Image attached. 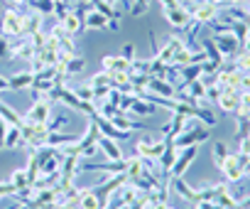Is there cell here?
I'll use <instances>...</instances> for the list:
<instances>
[{
	"label": "cell",
	"mask_w": 250,
	"mask_h": 209,
	"mask_svg": "<svg viewBox=\"0 0 250 209\" xmlns=\"http://www.w3.org/2000/svg\"><path fill=\"white\" fill-rule=\"evenodd\" d=\"M49 133H52V131H49L47 123H25V126H22V148L37 150V148L47 145Z\"/></svg>",
	"instance_id": "obj_1"
},
{
	"label": "cell",
	"mask_w": 250,
	"mask_h": 209,
	"mask_svg": "<svg viewBox=\"0 0 250 209\" xmlns=\"http://www.w3.org/2000/svg\"><path fill=\"white\" fill-rule=\"evenodd\" d=\"M184 8L191 13V20L199 23L201 27H206L211 20H216L218 18V10H221L216 3H208V0H196V3H189Z\"/></svg>",
	"instance_id": "obj_2"
},
{
	"label": "cell",
	"mask_w": 250,
	"mask_h": 209,
	"mask_svg": "<svg viewBox=\"0 0 250 209\" xmlns=\"http://www.w3.org/2000/svg\"><path fill=\"white\" fill-rule=\"evenodd\" d=\"M204 140H208V133L201 131V128H196L194 121H187V128L174 138V148L182 150V148H189V145H201Z\"/></svg>",
	"instance_id": "obj_3"
},
{
	"label": "cell",
	"mask_w": 250,
	"mask_h": 209,
	"mask_svg": "<svg viewBox=\"0 0 250 209\" xmlns=\"http://www.w3.org/2000/svg\"><path fill=\"white\" fill-rule=\"evenodd\" d=\"M243 163H245V155H240V153L230 155L228 153V158L221 165V172H223V177H226L228 185H238L243 180Z\"/></svg>",
	"instance_id": "obj_4"
},
{
	"label": "cell",
	"mask_w": 250,
	"mask_h": 209,
	"mask_svg": "<svg viewBox=\"0 0 250 209\" xmlns=\"http://www.w3.org/2000/svg\"><path fill=\"white\" fill-rule=\"evenodd\" d=\"M199 155V145H189V148H182L177 150V160L169 170V180L172 177H184V172L189 170V165L194 163V158Z\"/></svg>",
	"instance_id": "obj_5"
},
{
	"label": "cell",
	"mask_w": 250,
	"mask_h": 209,
	"mask_svg": "<svg viewBox=\"0 0 250 209\" xmlns=\"http://www.w3.org/2000/svg\"><path fill=\"white\" fill-rule=\"evenodd\" d=\"M49 114H52V103L44 96H40V98L32 101V106L27 109V114L22 118H25V123H47Z\"/></svg>",
	"instance_id": "obj_6"
},
{
	"label": "cell",
	"mask_w": 250,
	"mask_h": 209,
	"mask_svg": "<svg viewBox=\"0 0 250 209\" xmlns=\"http://www.w3.org/2000/svg\"><path fill=\"white\" fill-rule=\"evenodd\" d=\"M162 15L165 20L174 27V30H187L194 20H191V13L184 8V5H177V8H162Z\"/></svg>",
	"instance_id": "obj_7"
},
{
	"label": "cell",
	"mask_w": 250,
	"mask_h": 209,
	"mask_svg": "<svg viewBox=\"0 0 250 209\" xmlns=\"http://www.w3.org/2000/svg\"><path fill=\"white\" fill-rule=\"evenodd\" d=\"M211 40H213V45H216V49L221 52V57H223V59H235V54L240 52V45H238V40H235L230 32L213 35Z\"/></svg>",
	"instance_id": "obj_8"
},
{
	"label": "cell",
	"mask_w": 250,
	"mask_h": 209,
	"mask_svg": "<svg viewBox=\"0 0 250 209\" xmlns=\"http://www.w3.org/2000/svg\"><path fill=\"white\" fill-rule=\"evenodd\" d=\"M0 35L3 37H20L22 35V15L18 10H5V18L0 23Z\"/></svg>",
	"instance_id": "obj_9"
},
{
	"label": "cell",
	"mask_w": 250,
	"mask_h": 209,
	"mask_svg": "<svg viewBox=\"0 0 250 209\" xmlns=\"http://www.w3.org/2000/svg\"><path fill=\"white\" fill-rule=\"evenodd\" d=\"M165 148H167V140L165 138H160V140H150V138H140L138 143H135V153L140 155V158H160L162 153H165Z\"/></svg>",
	"instance_id": "obj_10"
},
{
	"label": "cell",
	"mask_w": 250,
	"mask_h": 209,
	"mask_svg": "<svg viewBox=\"0 0 250 209\" xmlns=\"http://www.w3.org/2000/svg\"><path fill=\"white\" fill-rule=\"evenodd\" d=\"M172 189H174V194L177 197H182L189 207H196L199 202H201V197H199V189H194V187H189L187 182H184V177H172Z\"/></svg>",
	"instance_id": "obj_11"
},
{
	"label": "cell",
	"mask_w": 250,
	"mask_h": 209,
	"mask_svg": "<svg viewBox=\"0 0 250 209\" xmlns=\"http://www.w3.org/2000/svg\"><path fill=\"white\" fill-rule=\"evenodd\" d=\"M103 71H108V74H133V62L125 59V57L105 54L103 57Z\"/></svg>",
	"instance_id": "obj_12"
},
{
	"label": "cell",
	"mask_w": 250,
	"mask_h": 209,
	"mask_svg": "<svg viewBox=\"0 0 250 209\" xmlns=\"http://www.w3.org/2000/svg\"><path fill=\"white\" fill-rule=\"evenodd\" d=\"M118 131H133V128H140V131H147V123H143V121H135L130 114H125V111H118L113 118H108Z\"/></svg>",
	"instance_id": "obj_13"
},
{
	"label": "cell",
	"mask_w": 250,
	"mask_h": 209,
	"mask_svg": "<svg viewBox=\"0 0 250 209\" xmlns=\"http://www.w3.org/2000/svg\"><path fill=\"white\" fill-rule=\"evenodd\" d=\"M40 30H44V15H40L35 10L22 15V37H30V35L40 32Z\"/></svg>",
	"instance_id": "obj_14"
},
{
	"label": "cell",
	"mask_w": 250,
	"mask_h": 209,
	"mask_svg": "<svg viewBox=\"0 0 250 209\" xmlns=\"http://www.w3.org/2000/svg\"><path fill=\"white\" fill-rule=\"evenodd\" d=\"M147 91L150 93H157V96H165V98H174V93H177L174 84H169L167 79H160V76H150Z\"/></svg>",
	"instance_id": "obj_15"
},
{
	"label": "cell",
	"mask_w": 250,
	"mask_h": 209,
	"mask_svg": "<svg viewBox=\"0 0 250 209\" xmlns=\"http://www.w3.org/2000/svg\"><path fill=\"white\" fill-rule=\"evenodd\" d=\"M96 145H98V150L105 155V160H125V158H123V150H120V145H118V140L101 136Z\"/></svg>",
	"instance_id": "obj_16"
},
{
	"label": "cell",
	"mask_w": 250,
	"mask_h": 209,
	"mask_svg": "<svg viewBox=\"0 0 250 209\" xmlns=\"http://www.w3.org/2000/svg\"><path fill=\"white\" fill-rule=\"evenodd\" d=\"M216 103H218L226 114H235L238 106H240V91H235V89H223V93H221V98H218Z\"/></svg>",
	"instance_id": "obj_17"
},
{
	"label": "cell",
	"mask_w": 250,
	"mask_h": 209,
	"mask_svg": "<svg viewBox=\"0 0 250 209\" xmlns=\"http://www.w3.org/2000/svg\"><path fill=\"white\" fill-rule=\"evenodd\" d=\"M182 47H184V40H182V37H169L167 45H165L162 49H157L155 57H157L162 64H172V57H174L177 49H182Z\"/></svg>",
	"instance_id": "obj_18"
},
{
	"label": "cell",
	"mask_w": 250,
	"mask_h": 209,
	"mask_svg": "<svg viewBox=\"0 0 250 209\" xmlns=\"http://www.w3.org/2000/svg\"><path fill=\"white\" fill-rule=\"evenodd\" d=\"M187 121H189L187 116H182V114H172V121H169L167 126H162V136L174 140V138H177V136L187 128Z\"/></svg>",
	"instance_id": "obj_19"
},
{
	"label": "cell",
	"mask_w": 250,
	"mask_h": 209,
	"mask_svg": "<svg viewBox=\"0 0 250 209\" xmlns=\"http://www.w3.org/2000/svg\"><path fill=\"white\" fill-rule=\"evenodd\" d=\"M0 118H3L8 126H15V128H22L25 126V118L15 109H10L8 103H3V101H0Z\"/></svg>",
	"instance_id": "obj_20"
},
{
	"label": "cell",
	"mask_w": 250,
	"mask_h": 209,
	"mask_svg": "<svg viewBox=\"0 0 250 209\" xmlns=\"http://www.w3.org/2000/svg\"><path fill=\"white\" fill-rule=\"evenodd\" d=\"M79 209H101V202L93 194V187L79 189Z\"/></svg>",
	"instance_id": "obj_21"
},
{
	"label": "cell",
	"mask_w": 250,
	"mask_h": 209,
	"mask_svg": "<svg viewBox=\"0 0 250 209\" xmlns=\"http://www.w3.org/2000/svg\"><path fill=\"white\" fill-rule=\"evenodd\" d=\"M105 30L108 27V18L105 15H101L98 10H88V15H86V20H83V30Z\"/></svg>",
	"instance_id": "obj_22"
},
{
	"label": "cell",
	"mask_w": 250,
	"mask_h": 209,
	"mask_svg": "<svg viewBox=\"0 0 250 209\" xmlns=\"http://www.w3.org/2000/svg\"><path fill=\"white\" fill-rule=\"evenodd\" d=\"M143 172H145V165H143V158H140V155L125 158V175H128V180L143 177Z\"/></svg>",
	"instance_id": "obj_23"
},
{
	"label": "cell",
	"mask_w": 250,
	"mask_h": 209,
	"mask_svg": "<svg viewBox=\"0 0 250 209\" xmlns=\"http://www.w3.org/2000/svg\"><path fill=\"white\" fill-rule=\"evenodd\" d=\"M74 143H79V136L57 133V131H52L49 138H47V145H52V148H64V145H74Z\"/></svg>",
	"instance_id": "obj_24"
},
{
	"label": "cell",
	"mask_w": 250,
	"mask_h": 209,
	"mask_svg": "<svg viewBox=\"0 0 250 209\" xmlns=\"http://www.w3.org/2000/svg\"><path fill=\"white\" fill-rule=\"evenodd\" d=\"M128 111H130V116H152L155 114V103H150L145 98H135Z\"/></svg>",
	"instance_id": "obj_25"
},
{
	"label": "cell",
	"mask_w": 250,
	"mask_h": 209,
	"mask_svg": "<svg viewBox=\"0 0 250 209\" xmlns=\"http://www.w3.org/2000/svg\"><path fill=\"white\" fill-rule=\"evenodd\" d=\"M62 25H64V30L69 32V35H76V32H81L83 30V23L79 20V15L74 13V10H69V15L64 18V20H59Z\"/></svg>",
	"instance_id": "obj_26"
},
{
	"label": "cell",
	"mask_w": 250,
	"mask_h": 209,
	"mask_svg": "<svg viewBox=\"0 0 250 209\" xmlns=\"http://www.w3.org/2000/svg\"><path fill=\"white\" fill-rule=\"evenodd\" d=\"M57 52H59V57H76V42H74V35L62 37L59 45H57Z\"/></svg>",
	"instance_id": "obj_27"
},
{
	"label": "cell",
	"mask_w": 250,
	"mask_h": 209,
	"mask_svg": "<svg viewBox=\"0 0 250 209\" xmlns=\"http://www.w3.org/2000/svg\"><path fill=\"white\" fill-rule=\"evenodd\" d=\"M32 71L27 69V71H20V74H15V76H10L8 81H10V89L15 91V89H30V84H32Z\"/></svg>",
	"instance_id": "obj_28"
},
{
	"label": "cell",
	"mask_w": 250,
	"mask_h": 209,
	"mask_svg": "<svg viewBox=\"0 0 250 209\" xmlns=\"http://www.w3.org/2000/svg\"><path fill=\"white\" fill-rule=\"evenodd\" d=\"M201 49L206 52V57H208V62H211V64H216V67H221V64H223V57H221V52L216 49L213 40H204V42H201Z\"/></svg>",
	"instance_id": "obj_29"
},
{
	"label": "cell",
	"mask_w": 250,
	"mask_h": 209,
	"mask_svg": "<svg viewBox=\"0 0 250 209\" xmlns=\"http://www.w3.org/2000/svg\"><path fill=\"white\" fill-rule=\"evenodd\" d=\"M5 148H22V128L8 126V131H5Z\"/></svg>",
	"instance_id": "obj_30"
},
{
	"label": "cell",
	"mask_w": 250,
	"mask_h": 209,
	"mask_svg": "<svg viewBox=\"0 0 250 209\" xmlns=\"http://www.w3.org/2000/svg\"><path fill=\"white\" fill-rule=\"evenodd\" d=\"M88 86H91V89H98V86L115 89V84H113V76H110L108 71H98V74H93V76L88 79Z\"/></svg>",
	"instance_id": "obj_31"
},
{
	"label": "cell",
	"mask_w": 250,
	"mask_h": 209,
	"mask_svg": "<svg viewBox=\"0 0 250 209\" xmlns=\"http://www.w3.org/2000/svg\"><path fill=\"white\" fill-rule=\"evenodd\" d=\"M8 182L13 185V189H15V192L30 185V180H27V172H25V170H15V172L10 175V180H8Z\"/></svg>",
	"instance_id": "obj_32"
},
{
	"label": "cell",
	"mask_w": 250,
	"mask_h": 209,
	"mask_svg": "<svg viewBox=\"0 0 250 209\" xmlns=\"http://www.w3.org/2000/svg\"><path fill=\"white\" fill-rule=\"evenodd\" d=\"M187 91H189V96H194V98H204V96H206V84H204L201 79H194V81L187 84Z\"/></svg>",
	"instance_id": "obj_33"
},
{
	"label": "cell",
	"mask_w": 250,
	"mask_h": 209,
	"mask_svg": "<svg viewBox=\"0 0 250 209\" xmlns=\"http://www.w3.org/2000/svg\"><path fill=\"white\" fill-rule=\"evenodd\" d=\"M64 67H66V74L71 76V74H79V71H83L86 62H83L81 57H69V59L64 62Z\"/></svg>",
	"instance_id": "obj_34"
},
{
	"label": "cell",
	"mask_w": 250,
	"mask_h": 209,
	"mask_svg": "<svg viewBox=\"0 0 250 209\" xmlns=\"http://www.w3.org/2000/svg\"><path fill=\"white\" fill-rule=\"evenodd\" d=\"M226 158H228V145H226V143H221V140H218V143H213V163L221 167Z\"/></svg>",
	"instance_id": "obj_35"
},
{
	"label": "cell",
	"mask_w": 250,
	"mask_h": 209,
	"mask_svg": "<svg viewBox=\"0 0 250 209\" xmlns=\"http://www.w3.org/2000/svg\"><path fill=\"white\" fill-rule=\"evenodd\" d=\"M69 10H71V5L66 3V0H59V3H54V8H52V18L54 20H64L69 15Z\"/></svg>",
	"instance_id": "obj_36"
},
{
	"label": "cell",
	"mask_w": 250,
	"mask_h": 209,
	"mask_svg": "<svg viewBox=\"0 0 250 209\" xmlns=\"http://www.w3.org/2000/svg\"><path fill=\"white\" fill-rule=\"evenodd\" d=\"M230 35H233V37L238 40V45L243 47V42H245V37H248L250 32H248V25L238 20V23H233V32H230Z\"/></svg>",
	"instance_id": "obj_37"
},
{
	"label": "cell",
	"mask_w": 250,
	"mask_h": 209,
	"mask_svg": "<svg viewBox=\"0 0 250 209\" xmlns=\"http://www.w3.org/2000/svg\"><path fill=\"white\" fill-rule=\"evenodd\" d=\"M221 93H223V86H221V84H218V79H216V84H208V86H206V96H204V98L211 103V101H218V98H221Z\"/></svg>",
	"instance_id": "obj_38"
},
{
	"label": "cell",
	"mask_w": 250,
	"mask_h": 209,
	"mask_svg": "<svg viewBox=\"0 0 250 209\" xmlns=\"http://www.w3.org/2000/svg\"><path fill=\"white\" fill-rule=\"evenodd\" d=\"M235 64H238V69L243 71V74H250V52H238L235 54Z\"/></svg>",
	"instance_id": "obj_39"
},
{
	"label": "cell",
	"mask_w": 250,
	"mask_h": 209,
	"mask_svg": "<svg viewBox=\"0 0 250 209\" xmlns=\"http://www.w3.org/2000/svg\"><path fill=\"white\" fill-rule=\"evenodd\" d=\"M0 59H5V62H10V59H13L10 40H8V37H3V35H0Z\"/></svg>",
	"instance_id": "obj_40"
},
{
	"label": "cell",
	"mask_w": 250,
	"mask_h": 209,
	"mask_svg": "<svg viewBox=\"0 0 250 209\" xmlns=\"http://www.w3.org/2000/svg\"><path fill=\"white\" fill-rule=\"evenodd\" d=\"M147 8H150V0H135L133 8H130V15H133V18L145 15V13H147Z\"/></svg>",
	"instance_id": "obj_41"
},
{
	"label": "cell",
	"mask_w": 250,
	"mask_h": 209,
	"mask_svg": "<svg viewBox=\"0 0 250 209\" xmlns=\"http://www.w3.org/2000/svg\"><path fill=\"white\" fill-rule=\"evenodd\" d=\"M76 91V96L81 98V101H93V89L88 86V84H83V86H79V89H74Z\"/></svg>",
	"instance_id": "obj_42"
},
{
	"label": "cell",
	"mask_w": 250,
	"mask_h": 209,
	"mask_svg": "<svg viewBox=\"0 0 250 209\" xmlns=\"http://www.w3.org/2000/svg\"><path fill=\"white\" fill-rule=\"evenodd\" d=\"M120 57H125V59H130V62H133V59H135V45H133V42L123 45V54H120Z\"/></svg>",
	"instance_id": "obj_43"
},
{
	"label": "cell",
	"mask_w": 250,
	"mask_h": 209,
	"mask_svg": "<svg viewBox=\"0 0 250 209\" xmlns=\"http://www.w3.org/2000/svg\"><path fill=\"white\" fill-rule=\"evenodd\" d=\"M66 116H57V121H47V126H49V131H59L62 126H66Z\"/></svg>",
	"instance_id": "obj_44"
},
{
	"label": "cell",
	"mask_w": 250,
	"mask_h": 209,
	"mask_svg": "<svg viewBox=\"0 0 250 209\" xmlns=\"http://www.w3.org/2000/svg\"><path fill=\"white\" fill-rule=\"evenodd\" d=\"M238 153H240V155H250V136L238 140Z\"/></svg>",
	"instance_id": "obj_45"
},
{
	"label": "cell",
	"mask_w": 250,
	"mask_h": 209,
	"mask_svg": "<svg viewBox=\"0 0 250 209\" xmlns=\"http://www.w3.org/2000/svg\"><path fill=\"white\" fill-rule=\"evenodd\" d=\"M5 131H8V123H5L3 118H0V150L5 148Z\"/></svg>",
	"instance_id": "obj_46"
},
{
	"label": "cell",
	"mask_w": 250,
	"mask_h": 209,
	"mask_svg": "<svg viewBox=\"0 0 250 209\" xmlns=\"http://www.w3.org/2000/svg\"><path fill=\"white\" fill-rule=\"evenodd\" d=\"M5 5H8V10H20L25 5V0H5Z\"/></svg>",
	"instance_id": "obj_47"
},
{
	"label": "cell",
	"mask_w": 250,
	"mask_h": 209,
	"mask_svg": "<svg viewBox=\"0 0 250 209\" xmlns=\"http://www.w3.org/2000/svg\"><path fill=\"white\" fill-rule=\"evenodd\" d=\"M160 5L162 8H177V5H182L179 0H160Z\"/></svg>",
	"instance_id": "obj_48"
},
{
	"label": "cell",
	"mask_w": 250,
	"mask_h": 209,
	"mask_svg": "<svg viewBox=\"0 0 250 209\" xmlns=\"http://www.w3.org/2000/svg\"><path fill=\"white\" fill-rule=\"evenodd\" d=\"M0 91H10V81L5 76H0Z\"/></svg>",
	"instance_id": "obj_49"
},
{
	"label": "cell",
	"mask_w": 250,
	"mask_h": 209,
	"mask_svg": "<svg viewBox=\"0 0 250 209\" xmlns=\"http://www.w3.org/2000/svg\"><path fill=\"white\" fill-rule=\"evenodd\" d=\"M240 49H243V52H250V35L245 37V42H243V47H240Z\"/></svg>",
	"instance_id": "obj_50"
},
{
	"label": "cell",
	"mask_w": 250,
	"mask_h": 209,
	"mask_svg": "<svg viewBox=\"0 0 250 209\" xmlns=\"http://www.w3.org/2000/svg\"><path fill=\"white\" fill-rule=\"evenodd\" d=\"M123 3H125V8H128V13H130V8H133V3H135V0H123Z\"/></svg>",
	"instance_id": "obj_51"
},
{
	"label": "cell",
	"mask_w": 250,
	"mask_h": 209,
	"mask_svg": "<svg viewBox=\"0 0 250 209\" xmlns=\"http://www.w3.org/2000/svg\"><path fill=\"white\" fill-rule=\"evenodd\" d=\"M105 3H108V5H113V8H115V3H120V0H105Z\"/></svg>",
	"instance_id": "obj_52"
},
{
	"label": "cell",
	"mask_w": 250,
	"mask_h": 209,
	"mask_svg": "<svg viewBox=\"0 0 250 209\" xmlns=\"http://www.w3.org/2000/svg\"><path fill=\"white\" fill-rule=\"evenodd\" d=\"M245 25H248V32H250V13H248V20H245Z\"/></svg>",
	"instance_id": "obj_53"
},
{
	"label": "cell",
	"mask_w": 250,
	"mask_h": 209,
	"mask_svg": "<svg viewBox=\"0 0 250 209\" xmlns=\"http://www.w3.org/2000/svg\"><path fill=\"white\" fill-rule=\"evenodd\" d=\"M20 209H30V204H22V207H20Z\"/></svg>",
	"instance_id": "obj_54"
},
{
	"label": "cell",
	"mask_w": 250,
	"mask_h": 209,
	"mask_svg": "<svg viewBox=\"0 0 250 209\" xmlns=\"http://www.w3.org/2000/svg\"><path fill=\"white\" fill-rule=\"evenodd\" d=\"M81 3H91V0H81Z\"/></svg>",
	"instance_id": "obj_55"
},
{
	"label": "cell",
	"mask_w": 250,
	"mask_h": 209,
	"mask_svg": "<svg viewBox=\"0 0 250 209\" xmlns=\"http://www.w3.org/2000/svg\"><path fill=\"white\" fill-rule=\"evenodd\" d=\"M248 13H250V3H248Z\"/></svg>",
	"instance_id": "obj_56"
},
{
	"label": "cell",
	"mask_w": 250,
	"mask_h": 209,
	"mask_svg": "<svg viewBox=\"0 0 250 209\" xmlns=\"http://www.w3.org/2000/svg\"><path fill=\"white\" fill-rule=\"evenodd\" d=\"M52 3H59V0H52Z\"/></svg>",
	"instance_id": "obj_57"
}]
</instances>
